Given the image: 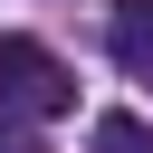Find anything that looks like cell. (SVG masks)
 I'll use <instances>...</instances> for the list:
<instances>
[{
  "label": "cell",
  "instance_id": "7a4b0ae2",
  "mask_svg": "<svg viewBox=\"0 0 153 153\" xmlns=\"http://www.w3.org/2000/svg\"><path fill=\"white\" fill-rule=\"evenodd\" d=\"M105 48H115V67H124V76H143V86H153V0H124V10L105 19Z\"/></svg>",
  "mask_w": 153,
  "mask_h": 153
},
{
  "label": "cell",
  "instance_id": "3957f363",
  "mask_svg": "<svg viewBox=\"0 0 153 153\" xmlns=\"http://www.w3.org/2000/svg\"><path fill=\"white\" fill-rule=\"evenodd\" d=\"M96 153H153V134L134 115H96Z\"/></svg>",
  "mask_w": 153,
  "mask_h": 153
},
{
  "label": "cell",
  "instance_id": "6da1fadb",
  "mask_svg": "<svg viewBox=\"0 0 153 153\" xmlns=\"http://www.w3.org/2000/svg\"><path fill=\"white\" fill-rule=\"evenodd\" d=\"M67 105H76V76L57 67V48H38V38H0V115L48 124V115H67Z\"/></svg>",
  "mask_w": 153,
  "mask_h": 153
},
{
  "label": "cell",
  "instance_id": "277c9868",
  "mask_svg": "<svg viewBox=\"0 0 153 153\" xmlns=\"http://www.w3.org/2000/svg\"><path fill=\"white\" fill-rule=\"evenodd\" d=\"M0 153H10V143H0Z\"/></svg>",
  "mask_w": 153,
  "mask_h": 153
}]
</instances>
